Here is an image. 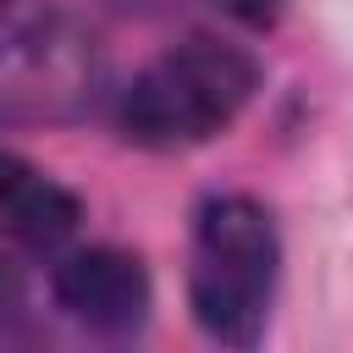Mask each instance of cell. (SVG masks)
I'll return each mask as SVG.
<instances>
[{"label":"cell","instance_id":"cell-1","mask_svg":"<svg viewBox=\"0 0 353 353\" xmlns=\"http://www.w3.org/2000/svg\"><path fill=\"white\" fill-rule=\"evenodd\" d=\"M276 270H281V243L265 204L243 193H215L199 204L188 298H193V320L215 342H232V347L259 342Z\"/></svg>","mask_w":353,"mask_h":353},{"label":"cell","instance_id":"cell-2","mask_svg":"<svg viewBox=\"0 0 353 353\" xmlns=\"http://www.w3.org/2000/svg\"><path fill=\"white\" fill-rule=\"evenodd\" d=\"M259 83V66L215 39H188L149 61L121 94V127L143 149H188L210 143L237 121Z\"/></svg>","mask_w":353,"mask_h":353},{"label":"cell","instance_id":"cell-3","mask_svg":"<svg viewBox=\"0 0 353 353\" xmlns=\"http://www.w3.org/2000/svg\"><path fill=\"white\" fill-rule=\"evenodd\" d=\"M149 270L121 248H83L55 270V303L99 336L138 331L149 320Z\"/></svg>","mask_w":353,"mask_h":353},{"label":"cell","instance_id":"cell-4","mask_svg":"<svg viewBox=\"0 0 353 353\" xmlns=\"http://www.w3.org/2000/svg\"><path fill=\"white\" fill-rule=\"evenodd\" d=\"M77 215L83 210L61 182H50L44 171H33V165H22L17 154L0 149V232L6 237L50 248L77 226Z\"/></svg>","mask_w":353,"mask_h":353},{"label":"cell","instance_id":"cell-5","mask_svg":"<svg viewBox=\"0 0 353 353\" xmlns=\"http://www.w3.org/2000/svg\"><path fill=\"white\" fill-rule=\"evenodd\" d=\"M0 6H6V0H0Z\"/></svg>","mask_w":353,"mask_h":353}]
</instances>
